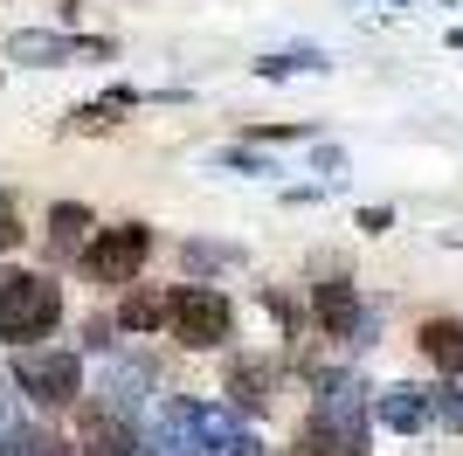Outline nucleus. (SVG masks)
<instances>
[{
  "mask_svg": "<svg viewBox=\"0 0 463 456\" xmlns=\"http://www.w3.org/2000/svg\"><path fill=\"white\" fill-rule=\"evenodd\" d=\"M305 450L311 456H360L367 450V401L360 380H326L305 415Z\"/></svg>",
  "mask_w": 463,
  "mask_h": 456,
  "instance_id": "nucleus-1",
  "label": "nucleus"
},
{
  "mask_svg": "<svg viewBox=\"0 0 463 456\" xmlns=\"http://www.w3.org/2000/svg\"><path fill=\"white\" fill-rule=\"evenodd\" d=\"M153 442L174 450V456H256V436L242 422L222 415V408H194V401H180Z\"/></svg>",
  "mask_w": 463,
  "mask_h": 456,
  "instance_id": "nucleus-2",
  "label": "nucleus"
},
{
  "mask_svg": "<svg viewBox=\"0 0 463 456\" xmlns=\"http://www.w3.org/2000/svg\"><path fill=\"white\" fill-rule=\"evenodd\" d=\"M62 318V290L56 277H35V270H14L0 277V346H21V339H49Z\"/></svg>",
  "mask_w": 463,
  "mask_h": 456,
  "instance_id": "nucleus-3",
  "label": "nucleus"
},
{
  "mask_svg": "<svg viewBox=\"0 0 463 456\" xmlns=\"http://www.w3.org/2000/svg\"><path fill=\"white\" fill-rule=\"evenodd\" d=\"M14 387L28 401H42V408H70V401L83 394V366L77 353H49V346H28L14 360Z\"/></svg>",
  "mask_w": 463,
  "mask_h": 456,
  "instance_id": "nucleus-4",
  "label": "nucleus"
},
{
  "mask_svg": "<svg viewBox=\"0 0 463 456\" xmlns=\"http://www.w3.org/2000/svg\"><path fill=\"white\" fill-rule=\"evenodd\" d=\"M146 256H153V228L146 222H118V228H104V235L83 249V270H90L97 284H132L138 270H146Z\"/></svg>",
  "mask_w": 463,
  "mask_h": 456,
  "instance_id": "nucleus-5",
  "label": "nucleus"
},
{
  "mask_svg": "<svg viewBox=\"0 0 463 456\" xmlns=\"http://www.w3.org/2000/svg\"><path fill=\"white\" fill-rule=\"evenodd\" d=\"M174 339L180 346H201V353H208V346H222L229 339V325H235V304L222 298V290H208V284H187V290H174Z\"/></svg>",
  "mask_w": 463,
  "mask_h": 456,
  "instance_id": "nucleus-6",
  "label": "nucleus"
},
{
  "mask_svg": "<svg viewBox=\"0 0 463 456\" xmlns=\"http://www.w3.org/2000/svg\"><path fill=\"white\" fill-rule=\"evenodd\" d=\"M77 442L90 456H138V436H132V415L111 408V401H83L77 408Z\"/></svg>",
  "mask_w": 463,
  "mask_h": 456,
  "instance_id": "nucleus-7",
  "label": "nucleus"
},
{
  "mask_svg": "<svg viewBox=\"0 0 463 456\" xmlns=\"http://www.w3.org/2000/svg\"><path fill=\"white\" fill-rule=\"evenodd\" d=\"M311 311H318V325H326V339H353V325H360V290H353L346 277H332V284H318Z\"/></svg>",
  "mask_w": 463,
  "mask_h": 456,
  "instance_id": "nucleus-8",
  "label": "nucleus"
},
{
  "mask_svg": "<svg viewBox=\"0 0 463 456\" xmlns=\"http://www.w3.org/2000/svg\"><path fill=\"white\" fill-rule=\"evenodd\" d=\"M415 339H422V353L443 366V374H463V318H429Z\"/></svg>",
  "mask_w": 463,
  "mask_h": 456,
  "instance_id": "nucleus-9",
  "label": "nucleus"
},
{
  "mask_svg": "<svg viewBox=\"0 0 463 456\" xmlns=\"http://www.w3.org/2000/svg\"><path fill=\"white\" fill-rule=\"evenodd\" d=\"M97 401H111V408H125V415H138V401H146V366L111 360L104 380H97Z\"/></svg>",
  "mask_w": 463,
  "mask_h": 456,
  "instance_id": "nucleus-10",
  "label": "nucleus"
},
{
  "mask_svg": "<svg viewBox=\"0 0 463 456\" xmlns=\"http://www.w3.org/2000/svg\"><path fill=\"white\" fill-rule=\"evenodd\" d=\"M21 62H70V56H104V42H62V35H14Z\"/></svg>",
  "mask_w": 463,
  "mask_h": 456,
  "instance_id": "nucleus-11",
  "label": "nucleus"
},
{
  "mask_svg": "<svg viewBox=\"0 0 463 456\" xmlns=\"http://www.w3.org/2000/svg\"><path fill=\"white\" fill-rule=\"evenodd\" d=\"M166 318H174V298H159V290H146V284H132V298L118 311L125 332H153V325H166Z\"/></svg>",
  "mask_w": 463,
  "mask_h": 456,
  "instance_id": "nucleus-12",
  "label": "nucleus"
},
{
  "mask_svg": "<svg viewBox=\"0 0 463 456\" xmlns=\"http://www.w3.org/2000/svg\"><path fill=\"white\" fill-rule=\"evenodd\" d=\"M381 422H394V429H422V422H429L422 387H387V394H381Z\"/></svg>",
  "mask_w": 463,
  "mask_h": 456,
  "instance_id": "nucleus-13",
  "label": "nucleus"
},
{
  "mask_svg": "<svg viewBox=\"0 0 463 456\" xmlns=\"http://www.w3.org/2000/svg\"><path fill=\"white\" fill-rule=\"evenodd\" d=\"M83 228H90V214H83L77 201H62V208L49 214V249H56V256H77V249H83Z\"/></svg>",
  "mask_w": 463,
  "mask_h": 456,
  "instance_id": "nucleus-14",
  "label": "nucleus"
},
{
  "mask_svg": "<svg viewBox=\"0 0 463 456\" xmlns=\"http://www.w3.org/2000/svg\"><path fill=\"white\" fill-rule=\"evenodd\" d=\"M0 456H77L62 436H49V429H7L0 436Z\"/></svg>",
  "mask_w": 463,
  "mask_h": 456,
  "instance_id": "nucleus-15",
  "label": "nucleus"
},
{
  "mask_svg": "<svg viewBox=\"0 0 463 456\" xmlns=\"http://www.w3.org/2000/svg\"><path fill=\"white\" fill-rule=\"evenodd\" d=\"M118 111H132V90H111V97H97V104H83L77 132H104V125H118Z\"/></svg>",
  "mask_w": 463,
  "mask_h": 456,
  "instance_id": "nucleus-16",
  "label": "nucleus"
},
{
  "mask_svg": "<svg viewBox=\"0 0 463 456\" xmlns=\"http://www.w3.org/2000/svg\"><path fill=\"white\" fill-rule=\"evenodd\" d=\"M229 387H235L242 401H270V394H263V366H235V374H229Z\"/></svg>",
  "mask_w": 463,
  "mask_h": 456,
  "instance_id": "nucleus-17",
  "label": "nucleus"
},
{
  "mask_svg": "<svg viewBox=\"0 0 463 456\" xmlns=\"http://www.w3.org/2000/svg\"><path fill=\"white\" fill-rule=\"evenodd\" d=\"M21 242V214H14V201H0V249H14Z\"/></svg>",
  "mask_w": 463,
  "mask_h": 456,
  "instance_id": "nucleus-18",
  "label": "nucleus"
},
{
  "mask_svg": "<svg viewBox=\"0 0 463 456\" xmlns=\"http://www.w3.org/2000/svg\"><path fill=\"white\" fill-rule=\"evenodd\" d=\"M7 429H21V408H14V394H0V436Z\"/></svg>",
  "mask_w": 463,
  "mask_h": 456,
  "instance_id": "nucleus-19",
  "label": "nucleus"
}]
</instances>
